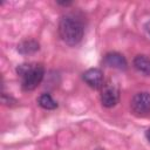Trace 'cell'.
Wrapping results in <instances>:
<instances>
[{"instance_id": "obj_1", "label": "cell", "mask_w": 150, "mask_h": 150, "mask_svg": "<svg viewBox=\"0 0 150 150\" xmlns=\"http://www.w3.org/2000/svg\"><path fill=\"white\" fill-rule=\"evenodd\" d=\"M59 35L68 46H76L84 35V25L82 19L74 13L64 14L59 21Z\"/></svg>"}, {"instance_id": "obj_2", "label": "cell", "mask_w": 150, "mask_h": 150, "mask_svg": "<svg viewBox=\"0 0 150 150\" xmlns=\"http://www.w3.org/2000/svg\"><path fill=\"white\" fill-rule=\"evenodd\" d=\"M16 74L21 79V88L25 91H32L42 82L45 68L41 63L25 62L16 67Z\"/></svg>"}, {"instance_id": "obj_3", "label": "cell", "mask_w": 150, "mask_h": 150, "mask_svg": "<svg viewBox=\"0 0 150 150\" xmlns=\"http://www.w3.org/2000/svg\"><path fill=\"white\" fill-rule=\"evenodd\" d=\"M130 107L132 112L138 117H144L150 114V93L139 91L136 93L131 101Z\"/></svg>"}, {"instance_id": "obj_4", "label": "cell", "mask_w": 150, "mask_h": 150, "mask_svg": "<svg viewBox=\"0 0 150 150\" xmlns=\"http://www.w3.org/2000/svg\"><path fill=\"white\" fill-rule=\"evenodd\" d=\"M100 98H101V103H102L103 107L112 108L118 103L120 90L115 84H111V83L103 84V87L101 88Z\"/></svg>"}, {"instance_id": "obj_5", "label": "cell", "mask_w": 150, "mask_h": 150, "mask_svg": "<svg viewBox=\"0 0 150 150\" xmlns=\"http://www.w3.org/2000/svg\"><path fill=\"white\" fill-rule=\"evenodd\" d=\"M82 79L93 89H101L104 84V75L100 68H89L83 73Z\"/></svg>"}, {"instance_id": "obj_6", "label": "cell", "mask_w": 150, "mask_h": 150, "mask_svg": "<svg viewBox=\"0 0 150 150\" xmlns=\"http://www.w3.org/2000/svg\"><path fill=\"white\" fill-rule=\"evenodd\" d=\"M103 64H105L109 68L118 69V70H125L128 68V62L124 55L117 52H109L103 56Z\"/></svg>"}, {"instance_id": "obj_7", "label": "cell", "mask_w": 150, "mask_h": 150, "mask_svg": "<svg viewBox=\"0 0 150 150\" xmlns=\"http://www.w3.org/2000/svg\"><path fill=\"white\" fill-rule=\"evenodd\" d=\"M40 49V43L34 39H25L18 43L16 50L21 55H32Z\"/></svg>"}, {"instance_id": "obj_8", "label": "cell", "mask_w": 150, "mask_h": 150, "mask_svg": "<svg viewBox=\"0 0 150 150\" xmlns=\"http://www.w3.org/2000/svg\"><path fill=\"white\" fill-rule=\"evenodd\" d=\"M132 66L137 71L144 75H150V59L146 55L143 54L136 55L132 60Z\"/></svg>"}, {"instance_id": "obj_9", "label": "cell", "mask_w": 150, "mask_h": 150, "mask_svg": "<svg viewBox=\"0 0 150 150\" xmlns=\"http://www.w3.org/2000/svg\"><path fill=\"white\" fill-rule=\"evenodd\" d=\"M38 104L42 108V109H46V110H54L57 108V102L52 97L50 94L48 93H43L41 94L38 100H36Z\"/></svg>"}, {"instance_id": "obj_10", "label": "cell", "mask_w": 150, "mask_h": 150, "mask_svg": "<svg viewBox=\"0 0 150 150\" xmlns=\"http://www.w3.org/2000/svg\"><path fill=\"white\" fill-rule=\"evenodd\" d=\"M1 101L5 105H8V107H12L14 103H16V100L14 97H12L11 95H7L6 93H2L1 95Z\"/></svg>"}, {"instance_id": "obj_11", "label": "cell", "mask_w": 150, "mask_h": 150, "mask_svg": "<svg viewBox=\"0 0 150 150\" xmlns=\"http://www.w3.org/2000/svg\"><path fill=\"white\" fill-rule=\"evenodd\" d=\"M56 4L60 5V6H64V7H67V6H70L73 2H71V1H56Z\"/></svg>"}, {"instance_id": "obj_12", "label": "cell", "mask_w": 150, "mask_h": 150, "mask_svg": "<svg viewBox=\"0 0 150 150\" xmlns=\"http://www.w3.org/2000/svg\"><path fill=\"white\" fill-rule=\"evenodd\" d=\"M145 138L150 142V128H148V129H146V131H145Z\"/></svg>"}, {"instance_id": "obj_13", "label": "cell", "mask_w": 150, "mask_h": 150, "mask_svg": "<svg viewBox=\"0 0 150 150\" xmlns=\"http://www.w3.org/2000/svg\"><path fill=\"white\" fill-rule=\"evenodd\" d=\"M146 27H148V30H149V33H150V22L148 23V26H146Z\"/></svg>"}, {"instance_id": "obj_14", "label": "cell", "mask_w": 150, "mask_h": 150, "mask_svg": "<svg viewBox=\"0 0 150 150\" xmlns=\"http://www.w3.org/2000/svg\"><path fill=\"white\" fill-rule=\"evenodd\" d=\"M95 150H104V149H95Z\"/></svg>"}]
</instances>
